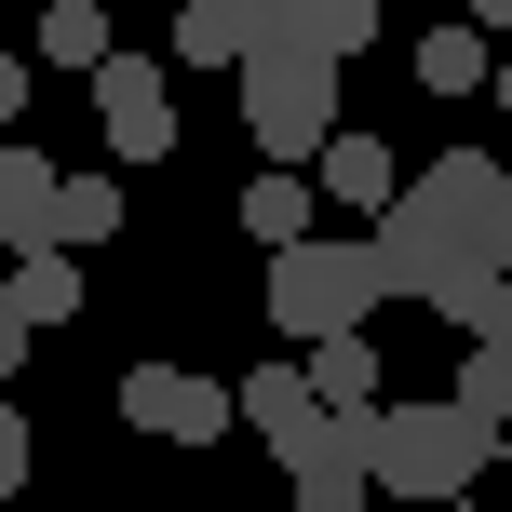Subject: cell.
<instances>
[{"label":"cell","mask_w":512,"mask_h":512,"mask_svg":"<svg viewBox=\"0 0 512 512\" xmlns=\"http://www.w3.org/2000/svg\"><path fill=\"white\" fill-rule=\"evenodd\" d=\"M14 108H27V54H0V122H14Z\"/></svg>","instance_id":"obj_22"},{"label":"cell","mask_w":512,"mask_h":512,"mask_svg":"<svg viewBox=\"0 0 512 512\" xmlns=\"http://www.w3.org/2000/svg\"><path fill=\"white\" fill-rule=\"evenodd\" d=\"M445 324H459V351H512V270H472L445 297Z\"/></svg>","instance_id":"obj_17"},{"label":"cell","mask_w":512,"mask_h":512,"mask_svg":"<svg viewBox=\"0 0 512 512\" xmlns=\"http://www.w3.org/2000/svg\"><path fill=\"white\" fill-rule=\"evenodd\" d=\"M472 27H512V0H472Z\"/></svg>","instance_id":"obj_25"},{"label":"cell","mask_w":512,"mask_h":512,"mask_svg":"<svg viewBox=\"0 0 512 512\" xmlns=\"http://www.w3.org/2000/svg\"><path fill=\"white\" fill-rule=\"evenodd\" d=\"M0 14H41V0H0Z\"/></svg>","instance_id":"obj_26"},{"label":"cell","mask_w":512,"mask_h":512,"mask_svg":"<svg viewBox=\"0 0 512 512\" xmlns=\"http://www.w3.org/2000/svg\"><path fill=\"white\" fill-rule=\"evenodd\" d=\"M14 499H27V418L0 405V512H14Z\"/></svg>","instance_id":"obj_21"},{"label":"cell","mask_w":512,"mask_h":512,"mask_svg":"<svg viewBox=\"0 0 512 512\" xmlns=\"http://www.w3.org/2000/svg\"><path fill=\"white\" fill-rule=\"evenodd\" d=\"M310 230H324V189H310V176H283V162H256V176H243V243H310Z\"/></svg>","instance_id":"obj_10"},{"label":"cell","mask_w":512,"mask_h":512,"mask_svg":"<svg viewBox=\"0 0 512 512\" xmlns=\"http://www.w3.org/2000/svg\"><path fill=\"white\" fill-rule=\"evenodd\" d=\"M68 243H122V176H68L54 189V256Z\"/></svg>","instance_id":"obj_16"},{"label":"cell","mask_w":512,"mask_h":512,"mask_svg":"<svg viewBox=\"0 0 512 512\" xmlns=\"http://www.w3.org/2000/svg\"><path fill=\"white\" fill-rule=\"evenodd\" d=\"M0 297H14V324L27 337H54V324H68V310H81V256H14V270H0Z\"/></svg>","instance_id":"obj_13"},{"label":"cell","mask_w":512,"mask_h":512,"mask_svg":"<svg viewBox=\"0 0 512 512\" xmlns=\"http://www.w3.org/2000/svg\"><path fill=\"white\" fill-rule=\"evenodd\" d=\"M310 189H324V203H351L364 230H378V216L405 203V162H391V135H337V149L310 162Z\"/></svg>","instance_id":"obj_7"},{"label":"cell","mask_w":512,"mask_h":512,"mask_svg":"<svg viewBox=\"0 0 512 512\" xmlns=\"http://www.w3.org/2000/svg\"><path fill=\"white\" fill-rule=\"evenodd\" d=\"M486 81V27H432L418 41V95H472Z\"/></svg>","instance_id":"obj_19"},{"label":"cell","mask_w":512,"mask_h":512,"mask_svg":"<svg viewBox=\"0 0 512 512\" xmlns=\"http://www.w3.org/2000/svg\"><path fill=\"white\" fill-rule=\"evenodd\" d=\"M122 418H135L149 445H230V432H243L230 378H203V364H135V378H122Z\"/></svg>","instance_id":"obj_4"},{"label":"cell","mask_w":512,"mask_h":512,"mask_svg":"<svg viewBox=\"0 0 512 512\" xmlns=\"http://www.w3.org/2000/svg\"><path fill=\"white\" fill-rule=\"evenodd\" d=\"M445 405H459L486 445H512V351H459V391H445Z\"/></svg>","instance_id":"obj_15"},{"label":"cell","mask_w":512,"mask_h":512,"mask_svg":"<svg viewBox=\"0 0 512 512\" xmlns=\"http://www.w3.org/2000/svg\"><path fill=\"white\" fill-rule=\"evenodd\" d=\"M270 27H283V0H189V14H176V54H189V68H243Z\"/></svg>","instance_id":"obj_8"},{"label":"cell","mask_w":512,"mask_h":512,"mask_svg":"<svg viewBox=\"0 0 512 512\" xmlns=\"http://www.w3.org/2000/svg\"><path fill=\"white\" fill-rule=\"evenodd\" d=\"M270 324L297 337V351H324V337H364L378 324V243H283L270 256Z\"/></svg>","instance_id":"obj_3"},{"label":"cell","mask_w":512,"mask_h":512,"mask_svg":"<svg viewBox=\"0 0 512 512\" xmlns=\"http://www.w3.org/2000/svg\"><path fill=\"white\" fill-rule=\"evenodd\" d=\"M230 81H243V135H256V162L310 176V162L337 149V54H310L297 27H270V41H256Z\"/></svg>","instance_id":"obj_1"},{"label":"cell","mask_w":512,"mask_h":512,"mask_svg":"<svg viewBox=\"0 0 512 512\" xmlns=\"http://www.w3.org/2000/svg\"><path fill=\"white\" fill-rule=\"evenodd\" d=\"M378 486H364V418H337L324 459H297V512H364Z\"/></svg>","instance_id":"obj_14"},{"label":"cell","mask_w":512,"mask_h":512,"mask_svg":"<svg viewBox=\"0 0 512 512\" xmlns=\"http://www.w3.org/2000/svg\"><path fill=\"white\" fill-rule=\"evenodd\" d=\"M54 189H68V176H54L41 149H0V256H41L54 243Z\"/></svg>","instance_id":"obj_9"},{"label":"cell","mask_w":512,"mask_h":512,"mask_svg":"<svg viewBox=\"0 0 512 512\" xmlns=\"http://www.w3.org/2000/svg\"><path fill=\"white\" fill-rule=\"evenodd\" d=\"M486 95H499V122H512V54H499V68H486Z\"/></svg>","instance_id":"obj_24"},{"label":"cell","mask_w":512,"mask_h":512,"mask_svg":"<svg viewBox=\"0 0 512 512\" xmlns=\"http://www.w3.org/2000/svg\"><path fill=\"white\" fill-rule=\"evenodd\" d=\"M95 135H108V162H162L176 149V81L149 54H108L95 68Z\"/></svg>","instance_id":"obj_5"},{"label":"cell","mask_w":512,"mask_h":512,"mask_svg":"<svg viewBox=\"0 0 512 512\" xmlns=\"http://www.w3.org/2000/svg\"><path fill=\"white\" fill-rule=\"evenodd\" d=\"M472 256H486V270H512V162H499V189H486V230H472Z\"/></svg>","instance_id":"obj_20"},{"label":"cell","mask_w":512,"mask_h":512,"mask_svg":"<svg viewBox=\"0 0 512 512\" xmlns=\"http://www.w3.org/2000/svg\"><path fill=\"white\" fill-rule=\"evenodd\" d=\"M283 27H297L310 54H364L378 41V0H283Z\"/></svg>","instance_id":"obj_18"},{"label":"cell","mask_w":512,"mask_h":512,"mask_svg":"<svg viewBox=\"0 0 512 512\" xmlns=\"http://www.w3.org/2000/svg\"><path fill=\"white\" fill-rule=\"evenodd\" d=\"M230 405H243V432L270 445V459H324V432H337V418H324V391H310V364H283V351L256 364Z\"/></svg>","instance_id":"obj_6"},{"label":"cell","mask_w":512,"mask_h":512,"mask_svg":"<svg viewBox=\"0 0 512 512\" xmlns=\"http://www.w3.org/2000/svg\"><path fill=\"white\" fill-rule=\"evenodd\" d=\"M14 512H27V499H14Z\"/></svg>","instance_id":"obj_27"},{"label":"cell","mask_w":512,"mask_h":512,"mask_svg":"<svg viewBox=\"0 0 512 512\" xmlns=\"http://www.w3.org/2000/svg\"><path fill=\"white\" fill-rule=\"evenodd\" d=\"M499 445L472 432L459 405H378L364 418V486L378 499H418V512H459L472 499V472H486Z\"/></svg>","instance_id":"obj_2"},{"label":"cell","mask_w":512,"mask_h":512,"mask_svg":"<svg viewBox=\"0 0 512 512\" xmlns=\"http://www.w3.org/2000/svg\"><path fill=\"white\" fill-rule=\"evenodd\" d=\"M14 364H27V324H14V297H0V378H14Z\"/></svg>","instance_id":"obj_23"},{"label":"cell","mask_w":512,"mask_h":512,"mask_svg":"<svg viewBox=\"0 0 512 512\" xmlns=\"http://www.w3.org/2000/svg\"><path fill=\"white\" fill-rule=\"evenodd\" d=\"M310 391H324V418H378L391 391H378V324L364 337H324V351H310Z\"/></svg>","instance_id":"obj_11"},{"label":"cell","mask_w":512,"mask_h":512,"mask_svg":"<svg viewBox=\"0 0 512 512\" xmlns=\"http://www.w3.org/2000/svg\"><path fill=\"white\" fill-rule=\"evenodd\" d=\"M27 54H41V68H81V81H95L122 41H108V14H95V0H41V14H27Z\"/></svg>","instance_id":"obj_12"}]
</instances>
